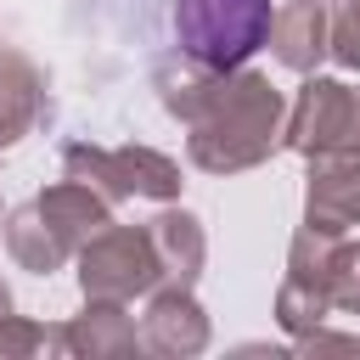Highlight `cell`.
Wrapping results in <instances>:
<instances>
[{"instance_id": "cell-11", "label": "cell", "mask_w": 360, "mask_h": 360, "mask_svg": "<svg viewBox=\"0 0 360 360\" xmlns=\"http://www.w3.org/2000/svg\"><path fill=\"white\" fill-rule=\"evenodd\" d=\"M34 208L56 225V236L73 248V259H79V248L96 236V231H107L112 225V197H101L90 180H56V186H45L39 197H34Z\"/></svg>"}, {"instance_id": "cell-19", "label": "cell", "mask_w": 360, "mask_h": 360, "mask_svg": "<svg viewBox=\"0 0 360 360\" xmlns=\"http://www.w3.org/2000/svg\"><path fill=\"white\" fill-rule=\"evenodd\" d=\"M6 309H11V287L0 281V315H6Z\"/></svg>"}, {"instance_id": "cell-3", "label": "cell", "mask_w": 360, "mask_h": 360, "mask_svg": "<svg viewBox=\"0 0 360 360\" xmlns=\"http://www.w3.org/2000/svg\"><path fill=\"white\" fill-rule=\"evenodd\" d=\"M270 0H180L174 39L208 68H242L270 39Z\"/></svg>"}, {"instance_id": "cell-13", "label": "cell", "mask_w": 360, "mask_h": 360, "mask_svg": "<svg viewBox=\"0 0 360 360\" xmlns=\"http://www.w3.org/2000/svg\"><path fill=\"white\" fill-rule=\"evenodd\" d=\"M39 118H45V73L22 51L0 45V152L17 146Z\"/></svg>"}, {"instance_id": "cell-14", "label": "cell", "mask_w": 360, "mask_h": 360, "mask_svg": "<svg viewBox=\"0 0 360 360\" xmlns=\"http://www.w3.org/2000/svg\"><path fill=\"white\" fill-rule=\"evenodd\" d=\"M0 236H6L11 264H17V270H28V276H56V270L73 259V248L56 236V225H51L34 202L11 208V214H6V225H0Z\"/></svg>"}, {"instance_id": "cell-20", "label": "cell", "mask_w": 360, "mask_h": 360, "mask_svg": "<svg viewBox=\"0 0 360 360\" xmlns=\"http://www.w3.org/2000/svg\"><path fill=\"white\" fill-rule=\"evenodd\" d=\"M0 225H6V219H0Z\"/></svg>"}, {"instance_id": "cell-15", "label": "cell", "mask_w": 360, "mask_h": 360, "mask_svg": "<svg viewBox=\"0 0 360 360\" xmlns=\"http://www.w3.org/2000/svg\"><path fill=\"white\" fill-rule=\"evenodd\" d=\"M45 349H56V326H39V321H28L17 309L0 315V360H34Z\"/></svg>"}, {"instance_id": "cell-7", "label": "cell", "mask_w": 360, "mask_h": 360, "mask_svg": "<svg viewBox=\"0 0 360 360\" xmlns=\"http://www.w3.org/2000/svg\"><path fill=\"white\" fill-rule=\"evenodd\" d=\"M141 338H146V349L163 354V360H191V354L208 349L214 326H208V315H202V304H197L191 287H169V281H163V287L146 292Z\"/></svg>"}, {"instance_id": "cell-10", "label": "cell", "mask_w": 360, "mask_h": 360, "mask_svg": "<svg viewBox=\"0 0 360 360\" xmlns=\"http://www.w3.org/2000/svg\"><path fill=\"white\" fill-rule=\"evenodd\" d=\"M264 45L276 51L281 68L315 73L321 56H332V6L326 0H287V6H276Z\"/></svg>"}, {"instance_id": "cell-9", "label": "cell", "mask_w": 360, "mask_h": 360, "mask_svg": "<svg viewBox=\"0 0 360 360\" xmlns=\"http://www.w3.org/2000/svg\"><path fill=\"white\" fill-rule=\"evenodd\" d=\"M141 349H146V338L129 321V304H118V298H84V309L56 326V354H73V360H118V354H141Z\"/></svg>"}, {"instance_id": "cell-2", "label": "cell", "mask_w": 360, "mask_h": 360, "mask_svg": "<svg viewBox=\"0 0 360 360\" xmlns=\"http://www.w3.org/2000/svg\"><path fill=\"white\" fill-rule=\"evenodd\" d=\"M62 174L90 180L101 197L124 202V197H146V202H174L180 197V163L158 146H90V141H68L62 146Z\"/></svg>"}, {"instance_id": "cell-5", "label": "cell", "mask_w": 360, "mask_h": 360, "mask_svg": "<svg viewBox=\"0 0 360 360\" xmlns=\"http://www.w3.org/2000/svg\"><path fill=\"white\" fill-rule=\"evenodd\" d=\"M281 146H292L298 158H326V152H360V84L326 79V73H304L292 107H287V129Z\"/></svg>"}, {"instance_id": "cell-16", "label": "cell", "mask_w": 360, "mask_h": 360, "mask_svg": "<svg viewBox=\"0 0 360 360\" xmlns=\"http://www.w3.org/2000/svg\"><path fill=\"white\" fill-rule=\"evenodd\" d=\"M332 309L360 315V242H332Z\"/></svg>"}, {"instance_id": "cell-18", "label": "cell", "mask_w": 360, "mask_h": 360, "mask_svg": "<svg viewBox=\"0 0 360 360\" xmlns=\"http://www.w3.org/2000/svg\"><path fill=\"white\" fill-rule=\"evenodd\" d=\"M292 343H298V354H360V338H338L326 326H315V332H304Z\"/></svg>"}, {"instance_id": "cell-12", "label": "cell", "mask_w": 360, "mask_h": 360, "mask_svg": "<svg viewBox=\"0 0 360 360\" xmlns=\"http://www.w3.org/2000/svg\"><path fill=\"white\" fill-rule=\"evenodd\" d=\"M146 236L158 248V264H163V281L169 287H197L202 276V259H208V236H202V219L191 208H163L146 219Z\"/></svg>"}, {"instance_id": "cell-1", "label": "cell", "mask_w": 360, "mask_h": 360, "mask_svg": "<svg viewBox=\"0 0 360 360\" xmlns=\"http://www.w3.org/2000/svg\"><path fill=\"white\" fill-rule=\"evenodd\" d=\"M186 158L202 174H242L259 169L287 129V96L270 84V73L259 68H219L197 118L186 124Z\"/></svg>"}, {"instance_id": "cell-4", "label": "cell", "mask_w": 360, "mask_h": 360, "mask_svg": "<svg viewBox=\"0 0 360 360\" xmlns=\"http://www.w3.org/2000/svg\"><path fill=\"white\" fill-rule=\"evenodd\" d=\"M152 287H163V264H158L146 225H107L79 248V292L84 298L135 304Z\"/></svg>"}, {"instance_id": "cell-8", "label": "cell", "mask_w": 360, "mask_h": 360, "mask_svg": "<svg viewBox=\"0 0 360 360\" xmlns=\"http://www.w3.org/2000/svg\"><path fill=\"white\" fill-rule=\"evenodd\" d=\"M304 225L343 236L349 225H360V152H326L309 158L304 174Z\"/></svg>"}, {"instance_id": "cell-17", "label": "cell", "mask_w": 360, "mask_h": 360, "mask_svg": "<svg viewBox=\"0 0 360 360\" xmlns=\"http://www.w3.org/2000/svg\"><path fill=\"white\" fill-rule=\"evenodd\" d=\"M332 6V62L360 73V0H326Z\"/></svg>"}, {"instance_id": "cell-6", "label": "cell", "mask_w": 360, "mask_h": 360, "mask_svg": "<svg viewBox=\"0 0 360 360\" xmlns=\"http://www.w3.org/2000/svg\"><path fill=\"white\" fill-rule=\"evenodd\" d=\"M332 242L315 225H298L292 248H287V276L276 287V326L287 338H304L315 326H326L332 315Z\"/></svg>"}]
</instances>
